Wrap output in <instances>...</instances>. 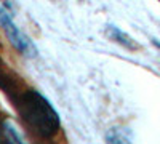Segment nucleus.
I'll return each mask as SVG.
<instances>
[{
  "mask_svg": "<svg viewBox=\"0 0 160 144\" xmlns=\"http://www.w3.org/2000/svg\"><path fill=\"white\" fill-rule=\"evenodd\" d=\"M19 112L26 123L38 136L51 138L59 132V114L53 107V104L37 90H29L21 96Z\"/></svg>",
  "mask_w": 160,
  "mask_h": 144,
  "instance_id": "1",
  "label": "nucleus"
},
{
  "mask_svg": "<svg viewBox=\"0 0 160 144\" xmlns=\"http://www.w3.org/2000/svg\"><path fill=\"white\" fill-rule=\"evenodd\" d=\"M0 27H2V31L8 37L10 43L15 47L22 56H28V58L37 56L38 50H37L35 43L15 24V21L10 16V13L7 11V8H3L2 5H0Z\"/></svg>",
  "mask_w": 160,
  "mask_h": 144,
  "instance_id": "2",
  "label": "nucleus"
},
{
  "mask_svg": "<svg viewBox=\"0 0 160 144\" xmlns=\"http://www.w3.org/2000/svg\"><path fill=\"white\" fill-rule=\"evenodd\" d=\"M106 35H108L111 40H114V42L118 43V45H122V47L127 48V50L135 51V50L139 48V45L135 42V38L130 37L127 32H123L122 29H118L117 26H114V24L106 26Z\"/></svg>",
  "mask_w": 160,
  "mask_h": 144,
  "instance_id": "3",
  "label": "nucleus"
},
{
  "mask_svg": "<svg viewBox=\"0 0 160 144\" xmlns=\"http://www.w3.org/2000/svg\"><path fill=\"white\" fill-rule=\"evenodd\" d=\"M133 139V135L128 128H112L111 132L106 135V141L112 144H120V142H130Z\"/></svg>",
  "mask_w": 160,
  "mask_h": 144,
  "instance_id": "4",
  "label": "nucleus"
},
{
  "mask_svg": "<svg viewBox=\"0 0 160 144\" xmlns=\"http://www.w3.org/2000/svg\"><path fill=\"white\" fill-rule=\"evenodd\" d=\"M3 133H5L7 141H10V142H22L21 135H19V133H18L16 130L13 128L8 122H5V123H3Z\"/></svg>",
  "mask_w": 160,
  "mask_h": 144,
  "instance_id": "5",
  "label": "nucleus"
},
{
  "mask_svg": "<svg viewBox=\"0 0 160 144\" xmlns=\"http://www.w3.org/2000/svg\"><path fill=\"white\" fill-rule=\"evenodd\" d=\"M152 43H154V45H155V47H157V48L160 50V40H157V38H154V40H152Z\"/></svg>",
  "mask_w": 160,
  "mask_h": 144,
  "instance_id": "6",
  "label": "nucleus"
},
{
  "mask_svg": "<svg viewBox=\"0 0 160 144\" xmlns=\"http://www.w3.org/2000/svg\"><path fill=\"white\" fill-rule=\"evenodd\" d=\"M158 2H160V0H158Z\"/></svg>",
  "mask_w": 160,
  "mask_h": 144,
  "instance_id": "7",
  "label": "nucleus"
}]
</instances>
